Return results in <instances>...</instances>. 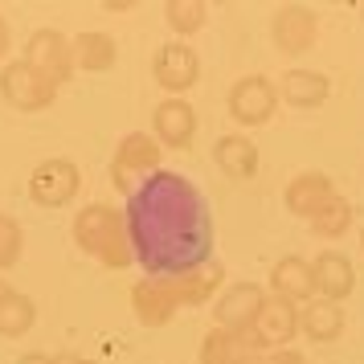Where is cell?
I'll return each instance as SVG.
<instances>
[{"label":"cell","instance_id":"277c9868","mask_svg":"<svg viewBox=\"0 0 364 364\" xmlns=\"http://www.w3.org/2000/svg\"><path fill=\"white\" fill-rule=\"evenodd\" d=\"M58 90L46 74H37L25 58H13L9 66H0V99L9 102L21 115H37V111H50L58 102Z\"/></svg>","mask_w":364,"mask_h":364},{"label":"cell","instance_id":"836d02e7","mask_svg":"<svg viewBox=\"0 0 364 364\" xmlns=\"http://www.w3.org/2000/svg\"><path fill=\"white\" fill-rule=\"evenodd\" d=\"M360 21H364V4H360Z\"/></svg>","mask_w":364,"mask_h":364},{"label":"cell","instance_id":"ffe728a7","mask_svg":"<svg viewBox=\"0 0 364 364\" xmlns=\"http://www.w3.org/2000/svg\"><path fill=\"white\" fill-rule=\"evenodd\" d=\"M348 319L340 303H328V299H311L299 307V336H307L311 344H336L344 336Z\"/></svg>","mask_w":364,"mask_h":364},{"label":"cell","instance_id":"30bf717a","mask_svg":"<svg viewBox=\"0 0 364 364\" xmlns=\"http://www.w3.org/2000/svg\"><path fill=\"white\" fill-rule=\"evenodd\" d=\"M151 135L168 151H188L197 144V107L188 99H160L151 111Z\"/></svg>","mask_w":364,"mask_h":364},{"label":"cell","instance_id":"8992f818","mask_svg":"<svg viewBox=\"0 0 364 364\" xmlns=\"http://www.w3.org/2000/svg\"><path fill=\"white\" fill-rule=\"evenodd\" d=\"M78 188H82V172L66 156L41 160L29 172V184H25V193H29V200H33L37 209H66L70 200L78 197Z\"/></svg>","mask_w":364,"mask_h":364},{"label":"cell","instance_id":"ba28073f","mask_svg":"<svg viewBox=\"0 0 364 364\" xmlns=\"http://www.w3.org/2000/svg\"><path fill=\"white\" fill-rule=\"evenodd\" d=\"M151 78L160 90H168V99H184V90H193L200 82V53L188 41L172 37L151 58Z\"/></svg>","mask_w":364,"mask_h":364},{"label":"cell","instance_id":"9c48e42d","mask_svg":"<svg viewBox=\"0 0 364 364\" xmlns=\"http://www.w3.org/2000/svg\"><path fill=\"white\" fill-rule=\"evenodd\" d=\"M270 41L282 58H303L319 41V17L307 4H279L270 13Z\"/></svg>","mask_w":364,"mask_h":364},{"label":"cell","instance_id":"ac0fdd59","mask_svg":"<svg viewBox=\"0 0 364 364\" xmlns=\"http://www.w3.org/2000/svg\"><path fill=\"white\" fill-rule=\"evenodd\" d=\"M328 99H331L328 74H319V70H303V66H291L287 74H282L279 102L295 107V111H315V107H323Z\"/></svg>","mask_w":364,"mask_h":364},{"label":"cell","instance_id":"d4e9b609","mask_svg":"<svg viewBox=\"0 0 364 364\" xmlns=\"http://www.w3.org/2000/svg\"><path fill=\"white\" fill-rule=\"evenodd\" d=\"M311 225L315 237H323V242H336V237H344L348 230H352V205H348V197H336L328 200V205H319L315 209V217L307 221Z\"/></svg>","mask_w":364,"mask_h":364},{"label":"cell","instance_id":"4dcf8cb0","mask_svg":"<svg viewBox=\"0 0 364 364\" xmlns=\"http://www.w3.org/2000/svg\"><path fill=\"white\" fill-rule=\"evenodd\" d=\"M13 291H17V287H13V282H9L4 274H0V299H4V295H13Z\"/></svg>","mask_w":364,"mask_h":364},{"label":"cell","instance_id":"7402d4cb","mask_svg":"<svg viewBox=\"0 0 364 364\" xmlns=\"http://www.w3.org/2000/svg\"><path fill=\"white\" fill-rule=\"evenodd\" d=\"M70 41H74V66L86 70V74H107L119 62V41L102 29H82Z\"/></svg>","mask_w":364,"mask_h":364},{"label":"cell","instance_id":"7a4b0ae2","mask_svg":"<svg viewBox=\"0 0 364 364\" xmlns=\"http://www.w3.org/2000/svg\"><path fill=\"white\" fill-rule=\"evenodd\" d=\"M70 237H74V246L90 254L99 266L107 270H127L135 262L132 254V237H127V221L119 213L115 205H107V200H90L82 205L74 221H70Z\"/></svg>","mask_w":364,"mask_h":364},{"label":"cell","instance_id":"6da1fadb","mask_svg":"<svg viewBox=\"0 0 364 364\" xmlns=\"http://www.w3.org/2000/svg\"><path fill=\"white\" fill-rule=\"evenodd\" d=\"M123 221L135 262L148 270V279H176L184 270L213 262V209L184 172H151L127 197Z\"/></svg>","mask_w":364,"mask_h":364},{"label":"cell","instance_id":"44dd1931","mask_svg":"<svg viewBox=\"0 0 364 364\" xmlns=\"http://www.w3.org/2000/svg\"><path fill=\"white\" fill-rule=\"evenodd\" d=\"M168 287H172L181 307H200V303L217 299V287H225V266L213 258V262L197 266V270H184L176 279H168Z\"/></svg>","mask_w":364,"mask_h":364},{"label":"cell","instance_id":"d6a6232c","mask_svg":"<svg viewBox=\"0 0 364 364\" xmlns=\"http://www.w3.org/2000/svg\"><path fill=\"white\" fill-rule=\"evenodd\" d=\"M360 254H364V233H360Z\"/></svg>","mask_w":364,"mask_h":364},{"label":"cell","instance_id":"83f0119b","mask_svg":"<svg viewBox=\"0 0 364 364\" xmlns=\"http://www.w3.org/2000/svg\"><path fill=\"white\" fill-rule=\"evenodd\" d=\"M9 53H13V29H9V21L0 17V66H9Z\"/></svg>","mask_w":364,"mask_h":364},{"label":"cell","instance_id":"d6986e66","mask_svg":"<svg viewBox=\"0 0 364 364\" xmlns=\"http://www.w3.org/2000/svg\"><path fill=\"white\" fill-rule=\"evenodd\" d=\"M213 160L230 181H254L258 176V164H262V151H258V144L250 135L230 132L213 144Z\"/></svg>","mask_w":364,"mask_h":364},{"label":"cell","instance_id":"f1b7e54d","mask_svg":"<svg viewBox=\"0 0 364 364\" xmlns=\"http://www.w3.org/2000/svg\"><path fill=\"white\" fill-rule=\"evenodd\" d=\"M21 364H66V360H58V356H50V352H25Z\"/></svg>","mask_w":364,"mask_h":364},{"label":"cell","instance_id":"2e32d148","mask_svg":"<svg viewBox=\"0 0 364 364\" xmlns=\"http://www.w3.org/2000/svg\"><path fill=\"white\" fill-rule=\"evenodd\" d=\"M340 188H336V181H331L328 172H299L295 181L282 188V205H287V213L291 217H303V221H311L315 209L319 205H328L331 197H336Z\"/></svg>","mask_w":364,"mask_h":364},{"label":"cell","instance_id":"4fadbf2b","mask_svg":"<svg viewBox=\"0 0 364 364\" xmlns=\"http://www.w3.org/2000/svg\"><path fill=\"white\" fill-rule=\"evenodd\" d=\"M250 331L258 336V344L266 352H279V348H287L299 336V307L287 303V299H279V295H266L262 311H258V319H254Z\"/></svg>","mask_w":364,"mask_h":364},{"label":"cell","instance_id":"8fae6325","mask_svg":"<svg viewBox=\"0 0 364 364\" xmlns=\"http://www.w3.org/2000/svg\"><path fill=\"white\" fill-rule=\"evenodd\" d=\"M266 348L254 331H230L209 328L200 340V364H262Z\"/></svg>","mask_w":364,"mask_h":364},{"label":"cell","instance_id":"1f68e13d","mask_svg":"<svg viewBox=\"0 0 364 364\" xmlns=\"http://www.w3.org/2000/svg\"><path fill=\"white\" fill-rule=\"evenodd\" d=\"M66 364H99V360H86V356H70Z\"/></svg>","mask_w":364,"mask_h":364},{"label":"cell","instance_id":"4316f807","mask_svg":"<svg viewBox=\"0 0 364 364\" xmlns=\"http://www.w3.org/2000/svg\"><path fill=\"white\" fill-rule=\"evenodd\" d=\"M262 364H307L299 352H291V348H279V352H266Z\"/></svg>","mask_w":364,"mask_h":364},{"label":"cell","instance_id":"484cf974","mask_svg":"<svg viewBox=\"0 0 364 364\" xmlns=\"http://www.w3.org/2000/svg\"><path fill=\"white\" fill-rule=\"evenodd\" d=\"M21 254H25V230H21V221L0 213V274L13 270L21 262Z\"/></svg>","mask_w":364,"mask_h":364},{"label":"cell","instance_id":"f546056e","mask_svg":"<svg viewBox=\"0 0 364 364\" xmlns=\"http://www.w3.org/2000/svg\"><path fill=\"white\" fill-rule=\"evenodd\" d=\"M135 9V0H107L102 4V13H132Z\"/></svg>","mask_w":364,"mask_h":364},{"label":"cell","instance_id":"cb8c5ba5","mask_svg":"<svg viewBox=\"0 0 364 364\" xmlns=\"http://www.w3.org/2000/svg\"><path fill=\"white\" fill-rule=\"evenodd\" d=\"M164 21H168V29L176 33V41H188V37H197L209 25V4L205 0H168Z\"/></svg>","mask_w":364,"mask_h":364},{"label":"cell","instance_id":"603a6c76","mask_svg":"<svg viewBox=\"0 0 364 364\" xmlns=\"http://www.w3.org/2000/svg\"><path fill=\"white\" fill-rule=\"evenodd\" d=\"M37 323V303L25 291H13V295L0 299V340H21L29 336Z\"/></svg>","mask_w":364,"mask_h":364},{"label":"cell","instance_id":"7c38bea8","mask_svg":"<svg viewBox=\"0 0 364 364\" xmlns=\"http://www.w3.org/2000/svg\"><path fill=\"white\" fill-rule=\"evenodd\" d=\"M266 303V287L258 282H233L217 295V328H230V331H250L254 319Z\"/></svg>","mask_w":364,"mask_h":364},{"label":"cell","instance_id":"52a82bcc","mask_svg":"<svg viewBox=\"0 0 364 364\" xmlns=\"http://www.w3.org/2000/svg\"><path fill=\"white\" fill-rule=\"evenodd\" d=\"M25 62L37 74H46L53 86H66L78 74V66H74V41H70V33L53 29V25H41V29L29 33V41H25Z\"/></svg>","mask_w":364,"mask_h":364},{"label":"cell","instance_id":"5b68a950","mask_svg":"<svg viewBox=\"0 0 364 364\" xmlns=\"http://www.w3.org/2000/svg\"><path fill=\"white\" fill-rule=\"evenodd\" d=\"M225 111L237 127H266L279 111V82L266 74H242L225 95Z\"/></svg>","mask_w":364,"mask_h":364},{"label":"cell","instance_id":"3957f363","mask_svg":"<svg viewBox=\"0 0 364 364\" xmlns=\"http://www.w3.org/2000/svg\"><path fill=\"white\" fill-rule=\"evenodd\" d=\"M160 160H164V148L156 144V135L151 132H127L119 139L115 156H111V184H115L123 197H132L151 172H160Z\"/></svg>","mask_w":364,"mask_h":364},{"label":"cell","instance_id":"9a60e30c","mask_svg":"<svg viewBox=\"0 0 364 364\" xmlns=\"http://www.w3.org/2000/svg\"><path fill=\"white\" fill-rule=\"evenodd\" d=\"M311 279H315V299L344 303L356 291V266L348 262L344 254L323 250V254H315V262H311Z\"/></svg>","mask_w":364,"mask_h":364},{"label":"cell","instance_id":"5bb4252c","mask_svg":"<svg viewBox=\"0 0 364 364\" xmlns=\"http://www.w3.org/2000/svg\"><path fill=\"white\" fill-rule=\"evenodd\" d=\"M132 311L144 328H168L181 311V303L172 295L168 279H139L132 287Z\"/></svg>","mask_w":364,"mask_h":364},{"label":"cell","instance_id":"e0dca14e","mask_svg":"<svg viewBox=\"0 0 364 364\" xmlns=\"http://www.w3.org/2000/svg\"><path fill=\"white\" fill-rule=\"evenodd\" d=\"M266 287H270V295L287 299V303H295V307L311 303V299H315L311 262H307V258H299V254H287V258H279V262L270 266Z\"/></svg>","mask_w":364,"mask_h":364}]
</instances>
